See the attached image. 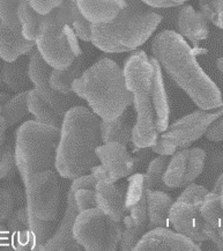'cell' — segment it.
<instances>
[{"mask_svg":"<svg viewBox=\"0 0 223 251\" xmlns=\"http://www.w3.org/2000/svg\"><path fill=\"white\" fill-rule=\"evenodd\" d=\"M123 71L135 110L132 144L138 150L150 149L170 124V102L163 71L153 56L141 50L126 59Z\"/></svg>","mask_w":223,"mask_h":251,"instance_id":"6da1fadb","label":"cell"},{"mask_svg":"<svg viewBox=\"0 0 223 251\" xmlns=\"http://www.w3.org/2000/svg\"><path fill=\"white\" fill-rule=\"evenodd\" d=\"M151 53L168 76L197 107L205 110L222 104V94L197 60V51L177 31L162 30L153 38Z\"/></svg>","mask_w":223,"mask_h":251,"instance_id":"7a4b0ae2","label":"cell"},{"mask_svg":"<svg viewBox=\"0 0 223 251\" xmlns=\"http://www.w3.org/2000/svg\"><path fill=\"white\" fill-rule=\"evenodd\" d=\"M99 124V116L81 104L64 115L54 161V168L63 178L74 179L98 165L96 149L102 144Z\"/></svg>","mask_w":223,"mask_h":251,"instance_id":"3957f363","label":"cell"},{"mask_svg":"<svg viewBox=\"0 0 223 251\" xmlns=\"http://www.w3.org/2000/svg\"><path fill=\"white\" fill-rule=\"evenodd\" d=\"M72 92L88 103L101 121H114L133 103L124 71L110 58H101L85 70L72 85Z\"/></svg>","mask_w":223,"mask_h":251,"instance_id":"277c9868","label":"cell"},{"mask_svg":"<svg viewBox=\"0 0 223 251\" xmlns=\"http://www.w3.org/2000/svg\"><path fill=\"white\" fill-rule=\"evenodd\" d=\"M127 5L114 21L92 25L93 46L105 53H123L137 50L149 40L162 17L140 0H126Z\"/></svg>","mask_w":223,"mask_h":251,"instance_id":"5b68a950","label":"cell"},{"mask_svg":"<svg viewBox=\"0 0 223 251\" xmlns=\"http://www.w3.org/2000/svg\"><path fill=\"white\" fill-rule=\"evenodd\" d=\"M60 127L36 120L25 122L15 133L14 160L24 184L34 174L52 170Z\"/></svg>","mask_w":223,"mask_h":251,"instance_id":"8992f818","label":"cell"},{"mask_svg":"<svg viewBox=\"0 0 223 251\" xmlns=\"http://www.w3.org/2000/svg\"><path fill=\"white\" fill-rule=\"evenodd\" d=\"M221 116H223V100L222 104L215 109L205 110L199 108L169 124L150 150L158 155H173L177 151L186 149L205 136L211 125Z\"/></svg>","mask_w":223,"mask_h":251,"instance_id":"52a82bcc","label":"cell"},{"mask_svg":"<svg viewBox=\"0 0 223 251\" xmlns=\"http://www.w3.org/2000/svg\"><path fill=\"white\" fill-rule=\"evenodd\" d=\"M121 224L112 220L99 207L80 212L73 225V236L87 251H115L122 240Z\"/></svg>","mask_w":223,"mask_h":251,"instance_id":"ba28073f","label":"cell"},{"mask_svg":"<svg viewBox=\"0 0 223 251\" xmlns=\"http://www.w3.org/2000/svg\"><path fill=\"white\" fill-rule=\"evenodd\" d=\"M209 192L205 186L191 183L171 205L169 220L176 231L185 235L196 243L208 241L205 231V219L201 206Z\"/></svg>","mask_w":223,"mask_h":251,"instance_id":"9c48e42d","label":"cell"},{"mask_svg":"<svg viewBox=\"0 0 223 251\" xmlns=\"http://www.w3.org/2000/svg\"><path fill=\"white\" fill-rule=\"evenodd\" d=\"M145 174H132L128 176L125 192L124 215H123V233L121 249L134 250L135 244L141 239L148 227V212L146 198Z\"/></svg>","mask_w":223,"mask_h":251,"instance_id":"30bf717a","label":"cell"},{"mask_svg":"<svg viewBox=\"0 0 223 251\" xmlns=\"http://www.w3.org/2000/svg\"><path fill=\"white\" fill-rule=\"evenodd\" d=\"M24 185L28 210L40 220L57 221L61 197L57 174L53 170L36 173Z\"/></svg>","mask_w":223,"mask_h":251,"instance_id":"8fae6325","label":"cell"},{"mask_svg":"<svg viewBox=\"0 0 223 251\" xmlns=\"http://www.w3.org/2000/svg\"><path fill=\"white\" fill-rule=\"evenodd\" d=\"M35 47L44 62L53 70H66L82 56L79 38L72 25L64 29L41 28Z\"/></svg>","mask_w":223,"mask_h":251,"instance_id":"7c38bea8","label":"cell"},{"mask_svg":"<svg viewBox=\"0 0 223 251\" xmlns=\"http://www.w3.org/2000/svg\"><path fill=\"white\" fill-rule=\"evenodd\" d=\"M99 163L90 174L98 181L116 183L124 177L131 176L137 169V161L128 152L127 146L121 143L101 144L96 149Z\"/></svg>","mask_w":223,"mask_h":251,"instance_id":"4fadbf2b","label":"cell"},{"mask_svg":"<svg viewBox=\"0 0 223 251\" xmlns=\"http://www.w3.org/2000/svg\"><path fill=\"white\" fill-rule=\"evenodd\" d=\"M51 71L52 69L44 62L36 48H34L29 58V78L34 86V91L61 117H64L67 110H70L74 105H79L82 100L77 98L74 93L64 95L52 89V87L50 86Z\"/></svg>","mask_w":223,"mask_h":251,"instance_id":"5bb4252c","label":"cell"},{"mask_svg":"<svg viewBox=\"0 0 223 251\" xmlns=\"http://www.w3.org/2000/svg\"><path fill=\"white\" fill-rule=\"evenodd\" d=\"M206 152L198 147L183 149L173 154L164 173L168 189L185 188L196 181L205 169Z\"/></svg>","mask_w":223,"mask_h":251,"instance_id":"9a60e30c","label":"cell"},{"mask_svg":"<svg viewBox=\"0 0 223 251\" xmlns=\"http://www.w3.org/2000/svg\"><path fill=\"white\" fill-rule=\"evenodd\" d=\"M134 250H173V251H199L198 243L185 235L168 229L167 227L151 228L141 236L135 244Z\"/></svg>","mask_w":223,"mask_h":251,"instance_id":"2e32d148","label":"cell"},{"mask_svg":"<svg viewBox=\"0 0 223 251\" xmlns=\"http://www.w3.org/2000/svg\"><path fill=\"white\" fill-rule=\"evenodd\" d=\"M72 190H69L66 197V210L61 223L54 233L42 244L40 250H81L82 248L77 244L73 236V225L79 211L76 208L75 198Z\"/></svg>","mask_w":223,"mask_h":251,"instance_id":"e0dca14e","label":"cell"},{"mask_svg":"<svg viewBox=\"0 0 223 251\" xmlns=\"http://www.w3.org/2000/svg\"><path fill=\"white\" fill-rule=\"evenodd\" d=\"M124 185L116 183L98 181L95 186V195L98 207L112 220L121 223L124 215L125 204Z\"/></svg>","mask_w":223,"mask_h":251,"instance_id":"ac0fdd59","label":"cell"},{"mask_svg":"<svg viewBox=\"0 0 223 251\" xmlns=\"http://www.w3.org/2000/svg\"><path fill=\"white\" fill-rule=\"evenodd\" d=\"M176 28L180 36L187 38L195 44L206 40L209 35L208 20L201 12L196 11L191 5H184L179 9Z\"/></svg>","mask_w":223,"mask_h":251,"instance_id":"d6986e66","label":"cell"},{"mask_svg":"<svg viewBox=\"0 0 223 251\" xmlns=\"http://www.w3.org/2000/svg\"><path fill=\"white\" fill-rule=\"evenodd\" d=\"M81 14L92 25H104L114 21L126 7V0H75Z\"/></svg>","mask_w":223,"mask_h":251,"instance_id":"ffe728a7","label":"cell"},{"mask_svg":"<svg viewBox=\"0 0 223 251\" xmlns=\"http://www.w3.org/2000/svg\"><path fill=\"white\" fill-rule=\"evenodd\" d=\"M34 48L35 42L25 40L21 28L7 27L0 22V58L4 62H14L30 53Z\"/></svg>","mask_w":223,"mask_h":251,"instance_id":"44dd1931","label":"cell"},{"mask_svg":"<svg viewBox=\"0 0 223 251\" xmlns=\"http://www.w3.org/2000/svg\"><path fill=\"white\" fill-rule=\"evenodd\" d=\"M201 214L205 219V231L220 250H223V208L220 195L209 191L201 206Z\"/></svg>","mask_w":223,"mask_h":251,"instance_id":"7402d4cb","label":"cell"},{"mask_svg":"<svg viewBox=\"0 0 223 251\" xmlns=\"http://www.w3.org/2000/svg\"><path fill=\"white\" fill-rule=\"evenodd\" d=\"M134 123L128 109L114 121H101L99 130L102 144L121 143L128 146L132 143Z\"/></svg>","mask_w":223,"mask_h":251,"instance_id":"603a6c76","label":"cell"},{"mask_svg":"<svg viewBox=\"0 0 223 251\" xmlns=\"http://www.w3.org/2000/svg\"><path fill=\"white\" fill-rule=\"evenodd\" d=\"M147 212H148V228L168 227L170 225L169 213L171 205L173 204V198L160 190H148L146 191Z\"/></svg>","mask_w":223,"mask_h":251,"instance_id":"cb8c5ba5","label":"cell"},{"mask_svg":"<svg viewBox=\"0 0 223 251\" xmlns=\"http://www.w3.org/2000/svg\"><path fill=\"white\" fill-rule=\"evenodd\" d=\"M29 58L30 53L25 54L11 63H4L2 75L6 88L14 93L29 91L31 80L29 78Z\"/></svg>","mask_w":223,"mask_h":251,"instance_id":"d4e9b609","label":"cell"},{"mask_svg":"<svg viewBox=\"0 0 223 251\" xmlns=\"http://www.w3.org/2000/svg\"><path fill=\"white\" fill-rule=\"evenodd\" d=\"M18 217L25 225L29 233L34 237L35 242L37 243L38 250L41 249L42 244L47 241L56 230L57 224L56 221H43L35 217L30 211L28 210L27 206L20 207L17 210Z\"/></svg>","mask_w":223,"mask_h":251,"instance_id":"484cf974","label":"cell"},{"mask_svg":"<svg viewBox=\"0 0 223 251\" xmlns=\"http://www.w3.org/2000/svg\"><path fill=\"white\" fill-rule=\"evenodd\" d=\"M83 58L77 57L74 63L66 70H53L50 75V86L60 94H73L72 85L83 72Z\"/></svg>","mask_w":223,"mask_h":251,"instance_id":"4316f807","label":"cell"},{"mask_svg":"<svg viewBox=\"0 0 223 251\" xmlns=\"http://www.w3.org/2000/svg\"><path fill=\"white\" fill-rule=\"evenodd\" d=\"M27 105L28 111L34 116L35 120L41 123L52 125V126L60 127L63 117L44 101L40 95L33 89L27 92Z\"/></svg>","mask_w":223,"mask_h":251,"instance_id":"83f0119b","label":"cell"},{"mask_svg":"<svg viewBox=\"0 0 223 251\" xmlns=\"http://www.w3.org/2000/svg\"><path fill=\"white\" fill-rule=\"evenodd\" d=\"M18 19L20 22L22 35L25 40L35 42L40 34V27L43 15L31 7L28 0H21L18 9Z\"/></svg>","mask_w":223,"mask_h":251,"instance_id":"f1b7e54d","label":"cell"},{"mask_svg":"<svg viewBox=\"0 0 223 251\" xmlns=\"http://www.w3.org/2000/svg\"><path fill=\"white\" fill-rule=\"evenodd\" d=\"M27 92L18 93L17 95L13 96L2 104L1 115L5 118L8 127L21 122L29 112L27 105Z\"/></svg>","mask_w":223,"mask_h":251,"instance_id":"f546056e","label":"cell"},{"mask_svg":"<svg viewBox=\"0 0 223 251\" xmlns=\"http://www.w3.org/2000/svg\"><path fill=\"white\" fill-rule=\"evenodd\" d=\"M168 163H169V159L166 155H158L150 161L147 172L145 174V181H146V188L148 190H160V191L169 190L163 181Z\"/></svg>","mask_w":223,"mask_h":251,"instance_id":"4dcf8cb0","label":"cell"},{"mask_svg":"<svg viewBox=\"0 0 223 251\" xmlns=\"http://www.w3.org/2000/svg\"><path fill=\"white\" fill-rule=\"evenodd\" d=\"M199 6L207 20L223 29V0H199Z\"/></svg>","mask_w":223,"mask_h":251,"instance_id":"1f68e13d","label":"cell"},{"mask_svg":"<svg viewBox=\"0 0 223 251\" xmlns=\"http://www.w3.org/2000/svg\"><path fill=\"white\" fill-rule=\"evenodd\" d=\"M72 28L74 33L79 40L83 42H90L92 40V24L80 13L76 6V1L74 0L72 8Z\"/></svg>","mask_w":223,"mask_h":251,"instance_id":"d6a6232c","label":"cell"},{"mask_svg":"<svg viewBox=\"0 0 223 251\" xmlns=\"http://www.w3.org/2000/svg\"><path fill=\"white\" fill-rule=\"evenodd\" d=\"M21 0H0V22L7 27L21 28L18 9Z\"/></svg>","mask_w":223,"mask_h":251,"instance_id":"836d02e7","label":"cell"},{"mask_svg":"<svg viewBox=\"0 0 223 251\" xmlns=\"http://www.w3.org/2000/svg\"><path fill=\"white\" fill-rule=\"evenodd\" d=\"M14 150L12 144L6 141L0 146V179L6 178L14 169Z\"/></svg>","mask_w":223,"mask_h":251,"instance_id":"e575fe53","label":"cell"},{"mask_svg":"<svg viewBox=\"0 0 223 251\" xmlns=\"http://www.w3.org/2000/svg\"><path fill=\"white\" fill-rule=\"evenodd\" d=\"M74 198H75L76 208L79 213L80 212L90 210V208L98 207L95 190L80 189L74 194Z\"/></svg>","mask_w":223,"mask_h":251,"instance_id":"d590c367","label":"cell"},{"mask_svg":"<svg viewBox=\"0 0 223 251\" xmlns=\"http://www.w3.org/2000/svg\"><path fill=\"white\" fill-rule=\"evenodd\" d=\"M14 199L6 188H0V223L5 221L13 213Z\"/></svg>","mask_w":223,"mask_h":251,"instance_id":"8d00e7d4","label":"cell"},{"mask_svg":"<svg viewBox=\"0 0 223 251\" xmlns=\"http://www.w3.org/2000/svg\"><path fill=\"white\" fill-rule=\"evenodd\" d=\"M28 1L37 13L42 15H47L53 9L59 7L64 2V0H28Z\"/></svg>","mask_w":223,"mask_h":251,"instance_id":"74e56055","label":"cell"},{"mask_svg":"<svg viewBox=\"0 0 223 251\" xmlns=\"http://www.w3.org/2000/svg\"><path fill=\"white\" fill-rule=\"evenodd\" d=\"M205 136L207 138V140L213 141V143L223 141V116H221L219 120H216L214 123L211 125V127L207 130Z\"/></svg>","mask_w":223,"mask_h":251,"instance_id":"f35d334b","label":"cell"},{"mask_svg":"<svg viewBox=\"0 0 223 251\" xmlns=\"http://www.w3.org/2000/svg\"><path fill=\"white\" fill-rule=\"evenodd\" d=\"M149 8H171L184 5L187 0H140Z\"/></svg>","mask_w":223,"mask_h":251,"instance_id":"ab89813d","label":"cell"},{"mask_svg":"<svg viewBox=\"0 0 223 251\" xmlns=\"http://www.w3.org/2000/svg\"><path fill=\"white\" fill-rule=\"evenodd\" d=\"M209 172L212 174H223V153L216 152L213 153L209 157Z\"/></svg>","mask_w":223,"mask_h":251,"instance_id":"60d3db41","label":"cell"},{"mask_svg":"<svg viewBox=\"0 0 223 251\" xmlns=\"http://www.w3.org/2000/svg\"><path fill=\"white\" fill-rule=\"evenodd\" d=\"M5 188L7 189L9 192H11L12 197H13V199H14V205L15 206L19 205V204H20V202L24 201V199H25V197H24V196H22L21 190H20V188H19L17 184H13V183L9 182V183H7V184L5 185Z\"/></svg>","mask_w":223,"mask_h":251,"instance_id":"b9f144b4","label":"cell"},{"mask_svg":"<svg viewBox=\"0 0 223 251\" xmlns=\"http://www.w3.org/2000/svg\"><path fill=\"white\" fill-rule=\"evenodd\" d=\"M11 247V234L7 227L4 225H0V248Z\"/></svg>","mask_w":223,"mask_h":251,"instance_id":"7bdbcfd3","label":"cell"},{"mask_svg":"<svg viewBox=\"0 0 223 251\" xmlns=\"http://www.w3.org/2000/svg\"><path fill=\"white\" fill-rule=\"evenodd\" d=\"M1 107L2 105L0 104V146L5 143L6 140V130H7V124H6L5 118L2 117L1 115Z\"/></svg>","mask_w":223,"mask_h":251,"instance_id":"ee69618b","label":"cell"},{"mask_svg":"<svg viewBox=\"0 0 223 251\" xmlns=\"http://www.w3.org/2000/svg\"><path fill=\"white\" fill-rule=\"evenodd\" d=\"M222 188H223V174H221V175H219L218 178H216V181L214 182V185H213V188H212L211 191L214 192V194L221 195Z\"/></svg>","mask_w":223,"mask_h":251,"instance_id":"f6af8a7d","label":"cell"},{"mask_svg":"<svg viewBox=\"0 0 223 251\" xmlns=\"http://www.w3.org/2000/svg\"><path fill=\"white\" fill-rule=\"evenodd\" d=\"M4 60L0 58V89H4L6 85L4 81V75H2V69H4Z\"/></svg>","mask_w":223,"mask_h":251,"instance_id":"bcb514c9","label":"cell"},{"mask_svg":"<svg viewBox=\"0 0 223 251\" xmlns=\"http://www.w3.org/2000/svg\"><path fill=\"white\" fill-rule=\"evenodd\" d=\"M9 99H11V98H9L8 94H6V93L0 91V104L2 105V104H4V103L7 102Z\"/></svg>","mask_w":223,"mask_h":251,"instance_id":"7dc6e473","label":"cell"},{"mask_svg":"<svg viewBox=\"0 0 223 251\" xmlns=\"http://www.w3.org/2000/svg\"><path fill=\"white\" fill-rule=\"evenodd\" d=\"M218 66H219V69L222 71L223 72V59H220L219 62H218Z\"/></svg>","mask_w":223,"mask_h":251,"instance_id":"c3c4849f","label":"cell"},{"mask_svg":"<svg viewBox=\"0 0 223 251\" xmlns=\"http://www.w3.org/2000/svg\"><path fill=\"white\" fill-rule=\"evenodd\" d=\"M220 199H221V206H222V208H223V188H222L221 195H220Z\"/></svg>","mask_w":223,"mask_h":251,"instance_id":"681fc988","label":"cell"}]
</instances>
